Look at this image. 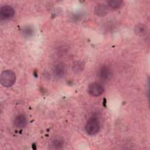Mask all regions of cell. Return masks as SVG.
<instances>
[{
  "mask_svg": "<svg viewBox=\"0 0 150 150\" xmlns=\"http://www.w3.org/2000/svg\"><path fill=\"white\" fill-rule=\"evenodd\" d=\"M1 84L5 87L12 86L16 81L15 73L11 70H6L3 71L0 77Z\"/></svg>",
  "mask_w": 150,
  "mask_h": 150,
  "instance_id": "6da1fadb",
  "label": "cell"
},
{
  "mask_svg": "<svg viewBox=\"0 0 150 150\" xmlns=\"http://www.w3.org/2000/svg\"><path fill=\"white\" fill-rule=\"evenodd\" d=\"M100 128V124L99 120L95 115L88 119L85 126L86 131L90 135H94L96 134L99 131Z\"/></svg>",
  "mask_w": 150,
  "mask_h": 150,
  "instance_id": "7a4b0ae2",
  "label": "cell"
},
{
  "mask_svg": "<svg viewBox=\"0 0 150 150\" xmlns=\"http://www.w3.org/2000/svg\"><path fill=\"white\" fill-rule=\"evenodd\" d=\"M104 91V87L98 83H92L88 87V93L92 96L98 97Z\"/></svg>",
  "mask_w": 150,
  "mask_h": 150,
  "instance_id": "3957f363",
  "label": "cell"
},
{
  "mask_svg": "<svg viewBox=\"0 0 150 150\" xmlns=\"http://www.w3.org/2000/svg\"><path fill=\"white\" fill-rule=\"evenodd\" d=\"M15 15L14 9L9 5H4L0 8V16L2 19L7 20L12 18Z\"/></svg>",
  "mask_w": 150,
  "mask_h": 150,
  "instance_id": "277c9868",
  "label": "cell"
},
{
  "mask_svg": "<svg viewBox=\"0 0 150 150\" xmlns=\"http://www.w3.org/2000/svg\"><path fill=\"white\" fill-rule=\"evenodd\" d=\"M98 77L103 81H107L111 78L112 72L111 69L107 65L102 66L98 70Z\"/></svg>",
  "mask_w": 150,
  "mask_h": 150,
  "instance_id": "5b68a950",
  "label": "cell"
},
{
  "mask_svg": "<svg viewBox=\"0 0 150 150\" xmlns=\"http://www.w3.org/2000/svg\"><path fill=\"white\" fill-rule=\"evenodd\" d=\"M53 74L57 79H62L66 73V67L62 63L56 64L53 68Z\"/></svg>",
  "mask_w": 150,
  "mask_h": 150,
  "instance_id": "8992f818",
  "label": "cell"
},
{
  "mask_svg": "<svg viewBox=\"0 0 150 150\" xmlns=\"http://www.w3.org/2000/svg\"><path fill=\"white\" fill-rule=\"evenodd\" d=\"M109 9L107 5L104 4H98L94 8V12L96 15L99 17H104L108 13Z\"/></svg>",
  "mask_w": 150,
  "mask_h": 150,
  "instance_id": "52a82bcc",
  "label": "cell"
},
{
  "mask_svg": "<svg viewBox=\"0 0 150 150\" xmlns=\"http://www.w3.org/2000/svg\"><path fill=\"white\" fill-rule=\"evenodd\" d=\"M27 124V119L23 114H19L14 119L13 124L18 128H24Z\"/></svg>",
  "mask_w": 150,
  "mask_h": 150,
  "instance_id": "ba28073f",
  "label": "cell"
},
{
  "mask_svg": "<svg viewBox=\"0 0 150 150\" xmlns=\"http://www.w3.org/2000/svg\"><path fill=\"white\" fill-rule=\"evenodd\" d=\"M134 33L138 36H145L148 32V27L144 23H138L134 27Z\"/></svg>",
  "mask_w": 150,
  "mask_h": 150,
  "instance_id": "9c48e42d",
  "label": "cell"
},
{
  "mask_svg": "<svg viewBox=\"0 0 150 150\" xmlns=\"http://www.w3.org/2000/svg\"><path fill=\"white\" fill-rule=\"evenodd\" d=\"M85 67V63L82 60H77L75 62L72 66L73 71L77 74L82 72Z\"/></svg>",
  "mask_w": 150,
  "mask_h": 150,
  "instance_id": "30bf717a",
  "label": "cell"
},
{
  "mask_svg": "<svg viewBox=\"0 0 150 150\" xmlns=\"http://www.w3.org/2000/svg\"><path fill=\"white\" fill-rule=\"evenodd\" d=\"M22 32L25 38H30L34 33V29L31 25H26L22 28Z\"/></svg>",
  "mask_w": 150,
  "mask_h": 150,
  "instance_id": "8fae6325",
  "label": "cell"
},
{
  "mask_svg": "<svg viewBox=\"0 0 150 150\" xmlns=\"http://www.w3.org/2000/svg\"><path fill=\"white\" fill-rule=\"evenodd\" d=\"M64 144L63 140L60 137H55L52 141V145L55 149H60Z\"/></svg>",
  "mask_w": 150,
  "mask_h": 150,
  "instance_id": "7c38bea8",
  "label": "cell"
},
{
  "mask_svg": "<svg viewBox=\"0 0 150 150\" xmlns=\"http://www.w3.org/2000/svg\"><path fill=\"white\" fill-rule=\"evenodd\" d=\"M123 1L121 0H110L108 1V5L113 9L120 8L122 5Z\"/></svg>",
  "mask_w": 150,
  "mask_h": 150,
  "instance_id": "4fadbf2b",
  "label": "cell"
}]
</instances>
